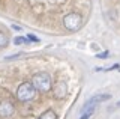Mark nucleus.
<instances>
[{"mask_svg": "<svg viewBox=\"0 0 120 119\" xmlns=\"http://www.w3.org/2000/svg\"><path fill=\"white\" fill-rule=\"evenodd\" d=\"M27 39L33 41V42H39V38H36L35 35H27Z\"/></svg>", "mask_w": 120, "mask_h": 119, "instance_id": "nucleus-11", "label": "nucleus"}, {"mask_svg": "<svg viewBox=\"0 0 120 119\" xmlns=\"http://www.w3.org/2000/svg\"><path fill=\"white\" fill-rule=\"evenodd\" d=\"M15 111V107L11 101H2L0 103V116L2 118H11Z\"/></svg>", "mask_w": 120, "mask_h": 119, "instance_id": "nucleus-4", "label": "nucleus"}, {"mask_svg": "<svg viewBox=\"0 0 120 119\" xmlns=\"http://www.w3.org/2000/svg\"><path fill=\"white\" fill-rule=\"evenodd\" d=\"M117 107H120V101H119V103H117Z\"/></svg>", "mask_w": 120, "mask_h": 119, "instance_id": "nucleus-13", "label": "nucleus"}, {"mask_svg": "<svg viewBox=\"0 0 120 119\" xmlns=\"http://www.w3.org/2000/svg\"><path fill=\"white\" fill-rule=\"evenodd\" d=\"M32 84L36 91L39 92H48L51 89V77L48 72L45 71H41V72H36L35 75L32 77Z\"/></svg>", "mask_w": 120, "mask_h": 119, "instance_id": "nucleus-1", "label": "nucleus"}, {"mask_svg": "<svg viewBox=\"0 0 120 119\" xmlns=\"http://www.w3.org/2000/svg\"><path fill=\"white\" fill-rule=\"evenodd\" d=\"M96 57L98 59H108V57H110V51H102V53L96 54Z\"/></svg>", "mask_w": 120, "mask_h": 119, "instance_id": "nucleus-10", "label": "nucleus"}, {"mask_svg": "<svg viewBox=\"0 0 120 119\" xmlns=\"http://www.w3.org/2000/svg\"><path fill=\"white\" fill-rule=\"evenodd\" d=\"M110 98H111L110 94H96V95H93L92 98H90V101L98 104V103H102V101H108Z\"/></svg>", "mask_w": 120, "mask_h": 119, "instance_id": "nucleus-6", "label": "nucleus"}, {"mask_svg": "<svg viewBox=\"0 0 120 119\" xmlns=\"http://www.w3.org/2000/svg\"><path fill=\"white\" fill-rule=\"evenodd\" d=\"M14 42L17 44V45H21V44L27 42V38H24V36H18V38H15V39H14Z\"/></svg>", "mask_w": 120, "mask_h": 119, "instance_id": "nucleus-9", "label": "nucleus"}, {"mask_svg": "<svg viewBox=\"0 0 120 119\" xmlns=\"http://www.w3.org/2000/svg\"><path fill=\"white\" fill-rule=\"evenodd\" d=\"M36 95V89L33 87L32 83H29V81H24V83H21L20 86H18V91H17V96L20 101H32L33 98H35Z\"/></svg>", "mask_w": 120, "mask_h": 119, "instance_id": "nucleus-2", "label": "nucleus"}, {"mask_svg": "<svg viewBox=\"0 0 120 119\" xmlns=\"http://www.w3.org/2000/svg\"><path fill=\"white\" fill-rule=\"evenodd\" d=\"M12 29H15V30H21V29L18 27V26H15V24H12Z\"/></svg>", "mask_w": 120, "mask_h": 119, "instance_id": "nucleus-12", "label": "nucleus"}, {"mask_svg": "<svg viewBox=\"0 0 120 119\" xmlns=\"http://www.w3.org/2000/svg\"><path fill=\"white\" fill-rule=\"evenodd\" d=\"M54 96L57 99H63L66 96V94H68V84L65 83V81H59L57 84L54 86Z\"/></svg>", "mask_w": 120, "mask_h": 119, "instance_id": "nucleus-5", "label": "nucleus"}, {"mask_svg": "<svg viewBox=\"0 0 120 119\" xmlns=\"http://www.w3.org/2000/svg\"><path fill=\"white\" fill-rule=\"evenodd\" d=\"M8 44V36L5 35V33L0 32V47H5Z\"/></svg>", "mask_w": 120, "mask_h": 119, "instance_id": "nucleus-8", "label": "nucleus"}, {"mask_svg": "<svg viewBox=\"0 0 120 119\" xmlns=\"http://www.w3.org/2000/svg\"><path fill=\"white\" fill-rule=\"evenodd\" d=\"M38 119H57V115H56V111L54 110H45L42 115H41Z\"/></svg>", "mask_w": 120, "mask_h": 119, "instance_id": "nucleus-7", "label": "nucleus"}, {"mask_svg": "<svg viewBox=\"0 0 120 119\" xmlns=\"http://www.w3.org/2000/svg\"><path fill=\"white\" fill-rule=\"evenodd\" d=\"M63 26H65L66 30L77 32L82 26V17L78 12H71L68 15H65V18H63Z\"/></svg>", "mask_w": 120, "mask_h": 119, "instance_id": "nucleus-3", "label": "nucleus"}]
</instances>
